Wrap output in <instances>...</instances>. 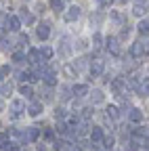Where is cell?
<instances>
[{"mask_svg": "<svg viewBox=\"0 0 149 151\" xmlns=\"http://www.w3.org/2000/svg\"><path fill=\"white\" fill-rule=\"evenodd\" d=\"M145 52H147V55H149V46H147V48H145Z\"/></svg>", "mask_w": 149, "mask_h": 151, "instance_id": "cell-45", "label": "cell"}, {"mask_svg": "<svg viewBox=\"0 0 149 151\" xmlns=\"http://www.w3.org/2000/svg\"><path fill=\"white\" fill-rule=\"evenodd\" d=\"M27 113H30L32 118H36V116H40V113H42V103H38V101H34V103L30 105Z\"/></svg>", "mask_w": 149, "mask_h": 151, "instance_id": "cell-9", "label": "cell"}, {"mask_svg": "<svg viewBox=\"0 0 149 151\" xmlns=\"http://www.w3.org/2000/svg\"><path fill=\"white\" fill-rule=\"evenodd\" d=\"M0 92H2V97H9V94L13 92V84H4L2 88H0Z\"/></svg>", "mask_w": 149, "mask_h": 151, "instance_id": "cell-30", "label": "cell"}, {"mask_svg": "<svg viewBox=\"0 0 149 151\" xmlns=\"http://www.w3.org/2000/svg\"><path fill=\"white\" fill-rule=\"evenodd\" d=\"M132 13H135L137 17H141V15H145V13H147V6H145L143 2H137V4H135V9H132Z\"/></svg>", "mask_w": 149, "mask_h": 151, "instance_id": "cell-20", "label": "cell"}, {"mask_svg": "<svg viewBox=\"0 0 149 151\" xmlns=\"http://www.w3.org/2000/svg\"><path fill=\"white\" fill-rule=\"evenodd\" d=\"M48 6H50L55 13H61V11H63V0H50Z\"/></svg>", "mask_w": 149, "mask_h": 151, "instance_id": "cell-19", "label": "cell"}, {"mask_svg": "<svg viewBox=\"0 0 149 151\" xmlns=\"http://www.w3.org/2000/svg\"><path fill=\"white\" fill-rule=\"evenodd\" d=\"M19 42H21V46H25V44L30 42V38H27V36H21V38H19Z\"/></svg>", "mask_w": 149, "mask_h": 151, "instance_id": "cell-39", "label": "cell"}, {"mask_svg": "<svg viewBox=\"0 0 149 151\" xmlns=\"http://www.w3.org/2000/svg\"><path fill=\"white\" fill-rule=\"evenodd\" d=\"M137 27H139V32H141L143 36H145V34H149V21H141Z\"/></svg>", "mask_w": 149, "mask_h": 151, "instance_id": "cell-27", "label": "cell"}, {"mask_svg": "<svg viewBox=\"0 0 149 151\" xmlns=\"http://www.w3.org/2000/svg\"><path fill=\"white\" fill-rule=\"evenodd\" d=\"M11 111L15 113V116H17V113H21V111H23V101H21V99H15V101L11 103Z\"/></svg>", "mask_w": 149, "mask_h": 151, "instance_id": "cell-15", "label": "cell"}, {"mask_svg": "<svg viewBox=\"0 0 149 151\" xmlns=\"http://www.w3.org/2000/svg\"><path fill=\"white\" fill-rule=\"evenodd\" d=\"M103 69H105V61L103 59H95L90 63V80L92 78H99V76L103 73Z\"/></svg>", "mask_w": 149, "mask_h": 151, "instance_id": "cell-1", "label": "cell"}, {"mask_svg": "<svg viewBox=\"0 0 149 151\" xmlns=\"http://www.w3.org/2000/svg\"><path fill=\"white\" fill-rule=\"evenodd\" d=\"M86 67H88V59H86V57H80V59L73 61V69H76V71H84Z\"/></svg>", "mask_w": 149, "mask_h": 151, "instance_id": "cell-11", "label": "cell"}, {"mask_svg": "<svg viewBox=\"0 0 149 151\" xmlns=\"http://www.w3.org/2000/svg\"><path fill=\"white\" fill-rule=\"evenodd\" d=\"M55 116H57V118H65V109H63V107H57V111H55Z\"/></svg>", "mask_w": 149, "mask_h": 151, "instance_id": "cell-37", "label": "cell"}, {"mask_svg": "<svg viewBox=\"0 0 149 151\" xmlns=\"http://www.w3.org/2000/svg\"><path fill=\"white\" fill-rule=\"evenodd\" d=\"M90 141H92V145H99V143L103 141V130H101L99 126H92V130H90Z\"/></svg>", "mask_w": 149, "mask_h": 151, "instance_id": "cell-5", "label": "cell"}, {"mask_svg": "<svg viewBox=\"0 0 149 151\" xmlns=\"http://www.w3.org/2000/svg\"><path fill=\"white\" fill-rule=\"evenodd\" d=\"M19 92L23 94L25 99H34V90L30 88V86H25V84H21V88H19Z\"/></svg>", "mask_w": 149, "mask_h": 151, "instance_id": "cell-22", "label": "cell"}, {"mask_svg": "<svg viewBox=\"0 0 149 151\" xmlns=\"http://www.w3.org/2000/svg\"><path fill=\"white\" fill-rule=\"evenodd\" d=\"M73 151H82V149H73Z\"/></svg>", "mask_w": 149, "mask_h": 151, "instance_id": "cell-46", "label": "cell"}, {"mask_svg": "<svg viewBox=\"0 0 149 151\" xmlns=\"http://www.w3.org/2000/svg\"><path fill=\"white\" fill-rule=\"evenodd\" d=\"M97 2H99V4H101V6H107V4H109V2H111V0H97Z\"/></svg>", "mask_w": 149, "mask_h": 151, "instance_id": "cell-41", "label": "cell"}, {"mask_svg": "<svg viewBox=\"0 0 149 151\" xmlns=\"http://www.w3.org/2000/svg\"><path fill=\"white\" fill-rule=\"evenodd\" d=\"M116 2H120V4H122V2H126V0H116Z\"/></svg>", "mask_w": 149, "mask_h": 151, "instance_id": "cell-43", "label": "cell"}, {"mask_svg": "<svg viewBox=\"0 0 149 151\" xmlns=\"http://www.w3.org/2000/svg\"><path fill=\"white\" fill-rule=\"evenodd\" d=\"M71 92L76 94V97H86V94H88V86L86 84H76L71 88Z\"/></svg>", "mask_w": 149, "mask_h": 151, "instance_id": "cell-10", "label": "cell"}, {"mask_svg": "<svg viewBox=\"0 0 149 151\" xmlns=\"http://www.w3.org/2000/svg\"><path fill=\"white\" fill-rule=\"evenodd\" d=\"M137 92L141 94V97H149V80H145L143 84H139V88H137Z\"/></svg>", "mask_w": 149, "mask_h": 151, "instance_id": "cell-18", "label": "cell"}, {"mask_svg": "<svg viewBox=\"0 0 149 151\" xmlns=\"http://www.w3.org/2000/svg\"><path fill=\"white\" fill-rule=\"evenodd\" d=\"M145 52V44L143 42H132V46H130V55L132 57H141Z\"/></svg>", "mask_w": 149, "mask_h": 151, "instance_id": "cell-7", "label": "cell"}, {"mask_svg": "<svg viewBox=\"0 0 149 151\" xmlns=\"http://www.w3.org/2000/svg\"><path fill=\"white\" fill-rule=\"evenodd\" d=\"M80 15H82V11H80V6H69L67 11H65V21L67 23H73V21H78L80 19Z\"/></svg>", "mask_w": 149, "mask_h": 151, "instance_id": "cell-2", "label": "cell"}, {"mask_svg": "<svg viewBox=\"0 0 149 151\" xmlns=\"http://www.w3.org/2000/svg\"><path fill=\"white\" fill-rule=\"evenodd\" d=\"M101 21H103V13H95V15L90 17V23H92V25H99Z\"/></svg>", "mask_w": 149, "mask_h": 151, "instance_id": "cell-25", "label": "cell"}, {"mask_svg": "<svg viewBox=\"0 0 149 151\" xmlns=\"http://www.w3.org/2000/svg\"><path fill=\"white\" fill-rule=\"evenodd\" d=\"M6 29H11V32H19V29H21V19L15 17V15L6 17Z\"/></svg>", "mask_w": 149, "mask_h": 151, "instance_id": "cell-3", "label": "cell"}, {"mask_svg": "<svg viewBox=\"0 0 149 151\" xmlns=\"http://www.w3.org/2000/svg\"><path fill=\"white\" fill-rule=\"evenodd\" d=\"M42 94H44V101H50V99H53V92H50V88H44V90H42Z\"/></svg>", "mask_w": 149, "mask_h": 151, "instance_id": "cell-36", "label": "cell"}, {"mask_svg": "<svg viewBox=\"0 0 149 151\" xmlns=\"http://www.w3.org/2000/svg\"><path fill=\"white\" fill-rule=\"evenodd\" d=\"M4 76H6V71H4L2 67H0V80H4Z\"/></svg>", "mask_w": 149, "mask_h": 151, "instance_id": "cell-42", "label": "cell"}, {"mask_svg": "<svg viewBox=\"0 0 149 151\" xmlns=\"http://www.w3.org/2000/svg\"><path fill=\"white\" fill-rule=\"evenodd\" d=\"M13 61L15 63H23L25 61V52H13Z\"/></svg>", "mask_w": 149, "mask_h": 151, "instance_id": "cell-29", "label": "cell"}, {"mask_svg": "<svg viewBox=\"0 0 149 151\" xmlns=\"http://www.w3.org/2000/svg\"><path fill=\"white\" fill-rule=\"evenodd\" d=\"M36 36H38L40 40H46V38L50 36V23H40L38 27H36Z\"/></svg>", "mask_w": 149, "mask_h": 151, "instance_id": "cell-4", "label": "cell"}, {"mask_svg": "<svg viewBox=\"0 0 149 151\" xmlns=\"http://www.w3.org/2000/svg\"><path fill=\"white\" fill-rule=\"evenodd\" d=\"M124 88H126V78H124V80H111V90H114L116 94L122 92Z\"/></svg>", "mask_w": 149, "mask_h": 151, "instance_id": "cell-13", "label": "cell"}, {"mask_svg": "<svg viewBox=\"0 0 149 151\" xmlns=\"http://www.w3.org/2000/svg\"><path fill=\"white\" fill-rule=\"evenodd\" d=\"M128 151H139V143L137 141H130L128 143Z\"/></svg>", "mask_w": 149, "mask_h": 151, "instance_id": "cell-35", "label": "cell"}, {"mask_svg": "<svg viewBox=\"0 0 149 151\" xmlns=\"http://www.w3.org/2000/svg\"><path fill=\"white\" fill-rule=\"evenodd\" d=\"M9 147H11L9 132H4V134H0V149H2V151H9Z\"/></svg>", "mask_w": 149, "mask_h": 151, "instance_id": "cell-17", "label": "cell"}, {"mask_svg": "<svg viewBox=\"0 0 149 151\" xmlns=\"http://www.w3.org/2000/svg\"><path fill=\"white\" fill-rule=\"evenodd\" d=\"M38 52H40V59H42V61H48L50 57H53V48H50V46H42Z\"/></svg>", "mask_w": 149, "mask_h": 151, "instance_id": "cell-16", "label": "cell"}, {"mask_svg": "<svg viewBox=\"0 0 149 151\" xmlns=\"http://www.w3.org/2000/svg\"><path fill=\"white\" fill-rule=\"evenodd\" d=\"M107 48L114 52V55H120L122 48H120V42H118V38H107Z\"/></svg>", "mask_w": 149, "mask_h": 151, "instance_id": "cell-6", "label": "cell"}, {"mask_svg": "<svg viewBox=\"0 0 149 151\" xmlns=\"http://www.w3.org/2000/svg\"><path fill=\"white\" fill-rule=\"evenodd\" d=\"M86 130H88V124H80L78 130H76V134H86Z\"/></svg>", "mask_w": 149, "mask_h": 151, "instance_id": "cell-34", "label": "cell"}, {"mask_svg": "<svg viewBox=\"0 0 149 151\" xmlns=\"http://www.w3.org/2000/svg\"><path fill=\"white\" fill-rule=\"evenodd\" d=\"M101 143H103V147H105V149H111V147H114V137H103V141H101Z\"/></svg>", "mask_w": 149, "mask_h": 151, "instance_id": "cell-28", "label": "cell"}, {"mask_svg": "<svg viewBox=\"0 0 149 151\" xmlns=\"http://www.w3.org/2000/svg\"><path fill=\"white\" fill-rule=\"evenodd\" d=\"M44 9H46V6H44L42 2H38V4H36V11H38V13H44Z\"/></svg>", "mask_w": 149, "mask_h": 151, "instance_id": "cell-40", "label": "cell"}, {"mask_svg": "<svg viewBox=\"0 0 149 151\" xmlns=\"http://www.w3.org/2000/svg\"><path fill=\"white\" fill-rule=\"evenodd\" d=\"M61 99H63V101L69 99V88H67V86H61Z\"/></svg>", "mask_w": 149, "mask_h": 151, "instance_id": "cell-32", "label": "cell"}, {"mask_svg": "<svg viewBox=\"0 0 149 151\" xmlns=\"http://www.w3.org/2000/svg\"><path fill=\"white\" fill-rule=\"evenodd\" d=\"M109 17L114 19L116 23H124V17H122V13H120V11H111V13H109Z\"/></svg>", "mask_w": 149, "mask_h": 151, "instance_id": "cell-24", "label": "cell"}, {"mask_svg": "<svg viewBox=\"0 0 149 151\" xmlns=\"http://www.w3.org/2000/svg\"><path fill=\"white\" fill-rule=\"evenodd\" d=\"M137 2H143V4H145V2H147V0H137Z\"/></svg>", "mask_w": 149, "mask_h": 151, "instance_id": "cell-44", "label": "cell"}, {"mask_svg": "<svg viewBox=\"0 0 149 151\" xmlns=\"http://www.w3.org/2000/svg\"><path fill=\"white\" fill-rule=\"evenodd\" d=\"M76 48H78V50H84V48H86V42H84V40H78Z\"/></svg>", "mask_w": 149, "mask_h": 151, "instance_id": "cell-38", "label": "cell"}, {"mask_svg": "<svg viewBox=\"0 0 149 151\" xmlns=\"http://www.w3.org/2000/svg\"><path fill=\"white\" fill-rule=\"evenodd\" d=\"M59 52H61V57H67V55H69V44H67V40H63V42H61Z\"/></svg>", "mask_w": 149, "mask_h": 151, "instance_id": "cell-26", "label": "cell"}, {"mask_svg": "<svg viewBox=\"0 0 149 151\" xmlns=\"http://www.w3.org/2000/svg\"><path fill=\"white\" fill-rule=\"evenodd\" d=\"M107 118H111V120H118V118H120V109H118V107H114V105H111V107H107Z\"/></svg>", "mask_w": 149, "mask_h": 151, "instance_id": "cell-21", "label": "cell"}, {"mask_svg": "<svg viewBox=\"0 0 149 151\" xmlns=\"http://www.w3.org/2000/svg\"><path fill=\"white\" fill-rule=\"evenodd\" d=\"M88 94H90V101H92V103H103V99H105L103 90H99V88H95V90L88 92Z\"/></svg>", "mask_w": 149, "mask_h": 151, "instance_id": "cell-12", "label": "cell"}, {"mask_svg": "<svg viewBox=\"0 0 149 151\" xmlns=\"http://www.w3.org/2000/svg\"><path fill=\"white\" fill-rule=\"evenodd\" d=\"M0 48L2 50H13V42L9 38H0Z\"/></svg>", "mask_w": 149, "mask_h": 151, "instance_id": "cell-23", "label": "cell"}, {"mask_svg": "<svg viewBox=\"0 0 149 151\" xmlns=\"http://www.w3.org/2000/svg\"><path fill=\"white\" fill-rule=\"evenodd\" d=\"M128 118H130V122H141V120H143V111H141V109H137V107H130Z\"/></svg>", "mask_w": 149, "mask_h": 151, "instance_id": "cell-8", "label": "cell"}, {"mask_svg": "<svg viewBox=\"0 0 149 151\" xmlns=\"http://www.w3.org/2000/svg\"><path fill=\"white\" fill-rule=\"evenodd\" d=\"M92 42H95V46H101L103 36H101V34H92Z\"/></svg>", "mask_w": 149, "mask_h": 151, "instance_id": "cell-31", "label": "cell"}, {"mask_svg": "<svg viewBox=\"0 0 149 151\" xmlns=\"http://www.w3.org/2000/svg\"><path fill=\"white\" fill-rule=\"evenodd\" d=\"M82 111H84V113H82V118H84V120H88V118L92 116V107H84Z\"/></svg>", "mask_w": 149, "mask_h": 151, "instance_id": "cell-33", "label": "cell"}, {"mask_svg": "<svg viewBox=\"0 0 149 151\" xmlns=\"http://www.w3.org/2000/svg\"><path fill=\"white\" fill-rule=\"evenodd\" d=\"M27 61H30L32 65H38V63H40V52L32 48V50L27 52Z\"/></svg>", "mask_w": 149, "mask_h": 151, "instance_id": "cell-14", "label": "cell"}]
</instances>
